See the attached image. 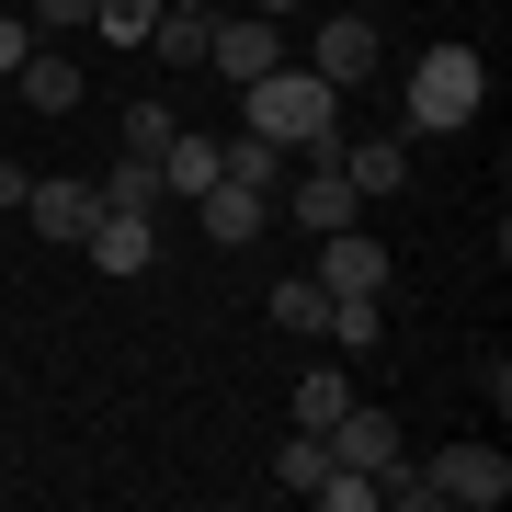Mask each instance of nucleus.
<instances>
[{
  "label": "nucleus",
  "instance_id": "obj_25",
  "mask_svg": "<svg viewBox=\"0 0 512 512\" xmlns=\"http://www.w3.org/2000/svg\"><path fill=\"white\" fill-rule=\"evenodd\" d=\"M35 23H80L92 35V0H35Z\"/></svg>",
  "mask_w": 512,
  "mask_h": 512
},
{
  "label": "nucleus",
  "instance_id": "obj_22",
  "mask_svg": "<svg viewBox=\"0 0 512 512\" xmlns=\"http://www.w3.org/2000/svg\"><path fill=\"white\" fill-rule=\"evenodd\" d=\"M148 23H160V0H92V35L103 46H148Z\"/></svg>",
  "mask_w": 512,
  "mask_h": 512
},
{
  "label": "nucleus",
  "instance_id": "obj_2",
  "mask_svg": "<svg viewBox=\"0 0 512 512\" xmlns=\"http://www.w3.org/2000/svg\"><path fill=\"white\" fill-rule=\"evenodd\" d=\"M478 114H490V57L478 46H421L410 57V126L456 137V126H478Z\"/></svg>",
  "mask_w": 512,
  "mask_h": 512
},
{
  "label": "nucleus",
  "instance_id": "obj_17",
  "mask_svg": "<svg viewBox=\"0 0 512 512\" xmlns=\"http://www.w3.org/2000/svg\"><path fill=\"white\" fill-rule=\"evenodd\" d=\"M262 308H274V330L319 342V319H330V285H319V274H285V285H262Z\"/></svg>",
  "mask_w": 512,
  "mask_h": 512
},
{
  "label": "nucleus",
  "instance_id": "obj_19",
  "mask_svg": "<svg viewBox=\"0 0 512 512\" xmlns=\"http://www.w3.org/2000/svg\"><path fill=\"white\" fill-rule=\"evenodd\" d=\"M103 205H137V217H148V205H171V183H160V148H126V160L103 171Z\"/></svg>",
  "mask_w": 512,
  "mask_h": 512
},
{
  "label": "nucleus",
  "instance_id": "obj_10",
  "mask_svg": "<svg viewBox=\"0 0 512 512\" xmlns=\"http://www.w3.org/2000/svg\"><path fill=\"white\" fill-rule=\"evenodd\" d=\"M319 444H330V467H365V478H376V467H399V421H387L376 399H353Z\"/></svg>",
  "mask_w": 512,
  "mask_h": 512
},
{
  "label": "nucleus",
  "instance_id": "obj_20",
  "mask_svg": "<svg viewBox=\"0 0 512 512\" xmlns=\"http://www.w3.org/2000/svg\"><path fill=\"white\" fill-rule=\"evenodd\" d=\"M342 410H353V376L342 365H308V387H296V433H330Z\"/></svg>",
  "mask_w": 512,
  "mask_h": 512
},
{
  "label": "nucleus",
  "instance_id": "obj_5",
  "mask_svg": "<svg viewBox=\"0 0 512 512\" xmlns=\"http://www.w3.org/2000/svg\"><path fill=\"white\" fill-rule=\"evenodd\" d=\"M205 69H217L228 92H239V80H262V69H285V23H274V12L217 23V35H205Z\"/></svg>",
  "mask_w": 512,
  "mask_h": 512
},
{
  "label": "nucleus",
  "instance_id": "obj_18",
  "mask_svg": "<svg viewBox=\"0 0 512 512\" xmlns=\"http://www.w3.org/2000/svg\"><path fill=\"white\" fill-rule=\"evenodd\" d=\"M319 342H342V353H376V342H387V296H330Z\"/></svg>",
  "mask_w": 512,
  "mask_h": 512
},
{
  "label": "nucleus",
  "instance_id": "obj_21",
  "mask_svg": "<svg viewBox=\"0 0 512 512\" xmlns=\"http://www.w3.org/2000/svg\"><path fill=\"white\" fill-rule=\"evenodd\" d=\"M319 478H330V444H319V433H285V456H274V490H296V501H308Z\"/></svg>",
  "mask_w": 512,
  "mask_h": 512
},
{
  "label": "nucleus",
  "instance_id": "obj_27",
  "mask_svg": "<svg viewBox=\"0 0 512 512\" xmlns=\"http://www.w3.org/2000/svg\"><path fill=\"white\" fill-rule=\"evenodd\" d=\"M23 183H35V171H12V160H0V205H23Z\"/></svg>",
  "mask_w": 512,
  "mask_h": 512
},
{
  "label": "nucleus",
  "instance_id": "obj_4",
  "mask_svg": "<svg viewBox=\"0 0 512 512\" xmlns=\"http://www.w3.org/2000/svg\"><path fill=\"white\" fill-rule=\"evenodd\" d=\"M274 217H296L308 239H330V228H353L365 217V194L342 183V160H308V171H285V194H274Z\"/></svg>",
  "mask_w": 512,
  "mask_h": 512
},
{
  "label": "nucleus",
  "instance_id": "obj_8",
  "mask_svg": "<svg viewBox=\"0 0 512 512\" xmlns=\"http://www.w3.org/2000/svg\"><path fill=\"white\" fill-rule=\"evenodd\" d=\"M80 251H92V262H103L114 285H137L148 262H160V228H148L137 205H103V217H92V239H80Z\"/></svg>",
  "mask_w": 512,
  "mask_h": 512
},
{
  "label": "nucleus",
  "instance_id": "obj_13",
  "mask_svg": "<svg viewBox=\"0 0 512 512\" xmlns=\"http://www.w3.org/2000/svg\"><path fill=\"white\" fill-rule=\"evenodd\" d=\"M217 148H228V137H205V126H171V137H160V183H171V205H194L205 183H217Z\"/></svg>",
  "mask_w": 512,
  "mask_h": 512
},
{
  "label": "nucleus",
  "instance_id": "obj_11",
  "mask_svg": "<svg viewBox=\"0 0 512 512\" xmlns=\"http://www.w3.org/2000/svg\"><path fill=\"white\" fill-rule=\"evenodd\" d=\"M319 285H330V296H376V285H387V239H365V217L330 228V239H319Z\"/></svg>",
  "mask_w": 512,
  "mask_h": 512
},
{
  "label": "nucleus",
  "instance_id": "obj_28",
  "mask_svg": "<svg viewBox=\"0 0 512 512\" xmlns=\"http://www.w3.org/2000/svg\"><path fill=\"white\" fill-rule=\"evenodd\" d=\"M251 12H274V23H296V12H308V0H251Z\"/></svg>",
  "mask_w": 512,
  "mask_h": 512
},
{
  "label": "nucleus",
  "instance_id": "obj_24",
  "mask_svg": "<svg viewBox=\"0 0 512 512\" xmlns=\"http://www.w3.org/2000/svg\"><path fill=\"white\" fill-rule=\"evenodd\" d=\"M171 126H183V114H171V103H126V148H160Z\"/></svg>",
  "mask_w": 512,
  "mask_h": 512
},
{
  "label": "nucleus",
  "instance_id": "obj_3",
  "mask_svg": "<svg viewBox=\"0 0 512 512\" xmlns=\"http://www.w3.org/2000/svg\"><path fill=\"white\" fill-rule=\"evenodd\" d=\"M421 490L456 501V512H501L512 501V456H501V444H444V456L421 467Z\"/></svg>",
  "mask_w": 512,
  "mask_h": 512
},
{
  "label": "nucleus",
  "instance_id": "obj_14",
  "mask_svg": "<svg viewBox=\"0 0 512 512\" xmlns=\"http://www.w3.org/2000/svg\"><path fill=\"white\" fill-rule=\"evenodd\" d=\"M12 92L35 103V114H80V57H57V46H35V57H23V69H12Z\"/></svg>",
  "mask_w": 512,
  "mask_h": 512
},
{
  "label": "nucleus",
  "instance_id": "obj_7",
  "mask_svg": "<svg viewBox=\"0 0 512 512\" xmlns=\"http://www.w3.org/2000/svg\"><path fill=\"white\" fill-rule=\"evenodd\" d=\"M23 217H35V239H92V217H103V183H69V171H46V183H23Z\"/></svg>",
  "mask_w": 512,
  "mask_h": 512
},
{
  "label": "nucleus",
  "instance_id": "obj_16",
  "mask_svg": "<svg viewBox=\"0 0 512 512\" xmlns=\"http://www.w3.org/2000/svg\"><path fill=\"white\" fill-rule=\"evenodd\" d=\"M205 35H217V23H205L194 0H160V23H148V57H171V69H205Z\"/></svg>",
  "mask_w": 512,
  "mask_h": 512
},
{
  "label": "nucleus",
  "instance_id": "obj_6",
  "mask_svg": "<svg viewBox=\"0 0 512 512\" xmlns=\"http://www.w3.org/2000/svg\"><path fill=\"white\" fill-rule=\"evenodd\" d=\"M376 57H387V46H376V23H365V12H330L319 35H308V69L330 80V92H353V80H376Z\"/></svg>",
  "mask_w": 512,
  "mask_h": 512
},
{
  "label": "nucleus",
  "instance_id": "obj_1",
  "mask_svg": "<svg viewBox=\"0 0 512 512\" xmlns=\"http://www.w3.org/2000/svg\"><path fill=\"white\" fill-rule=\"evenodd\" d=\"M239 114H251V137H274L285 160H330L342 148V92H330L319 69H262V80H239Z\"/></svg>",
  "mask_w": 512,
  "mask_h": 512
},
{
  "label": "nucleus",
  "instance_id": "obj_15",
  "mask_svg": "<svg viewBox=\"0 0 512 512\" xmlns=\"http://www.w3.org/2000/svg\"><path fill=\"white\" fill-rule=\"evenodd\" d=\"M285 171H296V160H285L274 137H251V126H239V137L217 148V183H251V194H285Z\"/></svg>",
  "mask_w": 512,
  "mask_h": 512
},
{
  "label": "nucleus",
  "instance_id": "obj_12",
  "mask_svg": "<svg viewBox=\"0 0 512 512\" xmlns=\"http://www.w3.org/2000/svg\"><path fill=\"white\" fill-rule=\"evenodd\" d=\"M330 160H342V183L365 194V205H387V194L410 183V148H399V137H342Z\"/></svg>",
  "mask_w": 512,
  "mask_h": 512
},
{
  "label": "nucleus",
  "instance_id": "obj_9",
  "mask_svg": "<svg viewBox=\"0 0 512 512\" xmlns=\"http://www.w3.org/2000/svg\"><path fill=\"white\" fill-rule=\"evenodd\" d=\"M194 228L217 239V251H251V239L274 228V194H251V183H205V194H194Z\"/></svg>",
  "mask_w": 512,
  "mask_h": 512
},
{
  "label": "nucleus",
  "instance_id": "obj_23",
  "mask_svg": "<svg viewBox=\"0 0 512 512\" xmlns=\"http://www.w3.org/2000/svg\"><path fill=\"white\" fill-rule=\"evenodd\" d=\"M308 501H319V512H376V478H365V467H330Z\"/></svg>",
  "mask_w": 512,
  "mask_h": 512
},
{
  "label": "nucleus",
  "instance_id": "obj_26",
  "mask_svg": "<svg viewBox=\"0 0 512 512\" xmlns=\"http://www.w3.org/2000/svg\"><path fill=\"white\" fill-rule=\"evenodd\" d=\"M23 57H35V35H23V23H0V80H12Z\"/></svg>",
  "mask_w": 512,
  "mask_h": 512
}]
</instances>
